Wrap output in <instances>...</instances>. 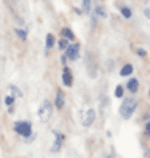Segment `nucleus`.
<instances>
[{
	"label": "nucleus",
	"instance_id": "1",
	"mask_svg": "<svg viewBox=\"0 0 150 158\" xmlns=\"http://www.w3.org/2000/svg\"><path fill=\"white\" fill-rule=\"evenodd\" d=\"M137 105H138V101L133 97H129L126 100H123V102L121 104L120 106V114L123 117V118H130V116L133 114V112L135 110Z\"/></svg>",
	"mask_w": 150,
	"mask_h": 158
},
{
	"label": "nucleus",
	"instance_id": "2",
	"mask_svg": "<svg viewBox=\"0 0 150 158\" xmlns=\"http://www.w3.org/2000/svg\"><path fill=\"white\" fill-rule=\"evenodd\" d=\"M14 129L17 134L23 135L25 138H28L31 133H32V125H31V122H28V121H17Z\"/></svg>",
	"mask_w": 150,
	"mask_h": 158
},
{
	"label": "nucleus",
	"instance_id": "3",
	"mask_svg": "<svg viewBox=\"0 0 150 158\" xmlns=\"http://www.w3.org/2000/svg\"><path fill=\"white\" fill-rule=\"evenodd\" d=\"M52 109H53L52 108V104L48 100H44L41 106L39 108V112H37V114H39V117H40L41 121H48L49 120L51 114H52Z\"/></svg>",
	"mask_w": 150,
	"mask_h": 158
},
{
	"label": "nucleus",
	"instance_id": "4",
	"mask_svg": "<svg viewBox=\"0 0 150 158\" xmlns=\"http://www.w3.org/2000/svg\"><path fill=\"white\" fill-rule=\"evenodd\" d=\"M78 55H80V44H70V45L67 48V59L69 60H77Z\"/></svg>",
	"mask_w": 150,
	"mask_h": 158
},
{
	"label": "nucleus",
	"instance_id": "5",
	"mask_svg": "<svg viewBox=\"0 0 150 158\" xmlns=\"http://www.w3.org/2000/svg\"><path fill=\"white\" fill-rule=\"evenodd\" d=\"M55 135H56V139H55L53 145H52V152L57 153V152H59L60 149H61V146H63L65 137H64V134L59 133V131H55Z\"/></svg>",
	"mask_w": 150,
	"mask_h": 158
},
{
	"label": "nucleus",
	"instance_id": "6",
	"mask_svg": "<svg viewBox=\"0 0 150 158\" xmlns=\"http://www.w3.org/2000/svg\"><path fill=\"white\" fill-rule=\"evenodd\" d=\"M63 82L65 86H72V82H73V76H72V72L68 67L64 68L63 71Z\"/></svg>",
	"mask_w": 150,
	"mask_h": 158
},
{
	"label": "nucleus",
	"instance_id": "7",
	"mask_svg": "<svg viewBox=\"0 0 150 158\" xmlns=\"http://www.w3.org/2000/svg\"><path fill=\"white\" fill-rule=\"evenodd\" d=\"M94 118H96V112H94V109H89V110L86 112V116H85V120H84L82 125L85 126V128H89V126L93 124Z\"/></svg>",
	"mask_w": 150,
	"mask_h": 158
},
{
	"label": "nucleus",
	"instance_id": "8",
	"mask_svg": "<svg viewBox=\"0 0 150 158\" xmlns=\"http://www.w3.org/2000/svg\"><path fill=\"white\" fill-rule=\"evenodd\" d=\"M64 93H63V90H57V94H56V100H55V105H56V108L57 109H61L64 106Z\"/></svg>",
	"mask_w": 150,
	"mask_h": 158
},
{
	"label": "nucleus",
	"instance_id": "9",
	"mask_svg": "<svg viewBox=\"0 0 150 158\" xmlns=\"http://www.w3.org/2000/svg\"><path fill=\"white\" fill-rule=\"evenodd\" d=\"M127 89H129L131 93H135V92L138 90V80H137V78H130V80L127 81Z\"/></svg>",
	"mask_w": 150,
	"mask_h": 158
},
{
	"label": "nucleus",
	"instance_id": "10",
	"mask_svg": "<svg viewBox=\"0 0 150 158\" xmlns=\"http://www.w3.org/2000/svg\"><path fill=\"white\" fill-rule=\"evenodd\" d=\"M131 72H133V65L126 64V65H123V68L120 71V74L122 77H126V76H129V74H131Z\"/></svg>",
	"mask_w": 150,
	"mask_h": 158
},
{
	"label": "nucleus",
	"instance_id": "11",
	"mask_svg": "<svg viewBox=\"0 0 150 158\" xmlns=\"http://www.w3.org/2000/svg\"><path fill=\"white\" fill-rule=\"evenodd\" d=\"M94 15L96 16H101V17H106L108 16L106 10H105L102 6H96L94 7Z\"/></svg>",
	"mask_w": 150,
	"mask_h": 158
},
{
	"label": "nucleus",
	"instance_id": "12",
	"mask_svg": "<svg viewBox=\"0 0 150 158\" xmlns=\"http://www.w3.org/2000/svg\"><path fill=\"white\" fill-rule=\"evenodd\" d=\"M61 33H63L64 39H67V40H74V33L72 32V29L64 28L63 31H61Z\"/></svg>",
	"mask_w": 150,
	"mask_h": 158
},
{
	"label": "nucleus",
	"instance_id": "13",
	"mask_svg": "<svg viewBox=\"0 0 150 158\" xmlns=\"http://www.w3.org/2000/svg\"><path fill=\"white\" fill-rule=\"evenodd\" d=\"M45 43H47V48H52V47H53V44H55V36H53V35L48 33Z\"/></svg>",
	"mask_w": 150,
	"mask_h": 158
},
{
	"label": "nucleus",
	"instance_id": "14",
	"mask_svg": "<svg viewBox=\"0 0 150 158\" xmlns=\"http://www.w3.org/2000/svg\"><path fill=\"white\" fill-rule=\"evenodd\" d=\"M10 89H11V92H12V94L11 96H14V97H23V93H21V90H19L15 86V85H10Z\"/></svg>",
	"mask_w": 150,
	"mask_h": 158
},
{
	"label": "nucleus",
	"instance_id": "15",
	"mask_svg": "<svg viewBox=\"0 0 150 158\" xmlns=\"http://www.w3.org/2000/svg\"><path fill=\"white\" fill-rule=\"evenodd\" d=\"M121 14L123 17H126V19H130L131 17V10L129 7H122L121 8Z\"/></svg>",
	"mask_w": 150,
	"mask_h": 158
},
{
	"label": "nucleus",
	"instance_id": "16",
	"mask_svg": "<svg viewBox=\"0 0 150 158\" xmlns=\"http://www.w3.org/2000/svg\"><path fill=\"white\" fill-rule=\"evenodd\" d=\"M15 32L17 35V37H20L21 40H27V32H25L24 29H20V28H16Z\"/></svg>",
	"mask_w": 150,
	"mask_h": 158
},
{
	"label": "nucleus",
	"instance_id": "17",
	"mask_svg": "<svg viewBox=\"0 0 150 158\" xmlns=\"http://www.w3.org/2000/svg\"><path fill=\"white\" fill-rule=\"evenodd\" d=\"M68 47H69V44H68L67 39H61V40L59 41V48H60L61 51H63V49H67Z\"/></svg>",
	"mask_w": 150,
	"mask_h": 158
},
{
	"label": "nucleus",
	"instance_id": "18",
	"mask_svg": "<svg viewBox=\"0 0 150 158\" xmlns=\"http://www.w3.org/2000/svg\"><path fill=\"white\" fill-rule=\"evenodd\" d=\"M82 11L85 12V14H89V11H90V2L89 0L82 2Z\"/></svg>",
	"mask_w": 150,
	"mask_h": 158
},
{
	"label": "nucleus",
	"instance_id": "19",
	"mask_svg": "<svg viewBox=\"0 0 150 158\" xmlns=\"http://www.w3.org/2000/svg\"><path fill=\"white\" fill-rule=\"evenodd\" d=\"M114 96H116L117 98H120V97H122V96H123V89H122L121 85H117L116 90H114Z\"/></svg>",
	"mask_w": 150,
	"mask_h": 158
},
{
	"label": "nucleus",
	"instance_id": "20",
	"mask_svg": "<svg viewBox=\"0 0 150 158\" xmlns=\"http://www.w3.org/2000/svg\"><path fill=\"white\" fill-rule=\"evenodd\" d=\"M4 102H6V105H8V106H12V104L15 102V97L14 96H7V97L4 98Z\"/></svg>",
	"mask_w": 150,
	"mask_h": 158
},
{
	"label": "nucleus",
	"instance_id": "21",
	"mask_svg": "<svg viewBox=\"0 0 150 158\" xmlns=\"http://www.w3.org/2000/svg\"><path fill=\"white\" fill-rule=\"evenodd\" d=\"M137 53H138L141 57H145V56L148 55V53H146V51H145L144 48H138V49H137Z\"/></svg>",
	"mask_w": 150,
	"mask_h": 158
},
{
	"label": "nucleus",
	"instance_id": "22",
	"mask_svg": "<svg viewBox=\"0 0 150 158\" xmlns=\"http://www.w3.org/2000/svg\"><path fill=\"white\" fill-rule=\"evenodd\" d=\"M144 14H145V16H146L148 19H150V8H145Z\"/></svg>",
	"mask_w": 150,
	"mask_h": 158
},
{
	"label": "nucleus",
	"instance_id": "23",
	"mask_svg": "<svg viewBox=\"0 0 150 158\" xmlns=\"http://www.w3.org/2000/svg\"><path fill=\"white\" fill-rule=\"evenodd\" d=\"M145 129H146V133L150 135V121H149L148 124H146V126H145Z\"/></svg>",
	"mask_w": 150,
	"mask_h": 158
},
{
	"label": "nucleus",
	"instance_id": "24",
	"mask_svg": "<svg viewBox=\"0 0 150 158\" xmlns=\"http://www.w3.org/2000/svg\"><path fill=\"white\" fill-rule=\"evenodd\" d=\"M61 63H63V65H65V63H67V56L65 55L61 56Z\"/></svg>",
	"mask_w": 150,
	"mask_h": 158
},
{
	"label": "nucleus",
	"instance_id": "25",
	"mask_svg": "<svg viewBox=\"0 0 150 158\" xmlns=\"http://www.w3.org/2000/svg\"><path fill=\"white\" fill-rule=\"evenodd\" d=\"M74 11H76V14H77V15H80V14H81V11L78 10V8H74Z\"/></svg>",
	"mask_w": 150,
	"mask_h": 158
},
{
	"label": "nucleus",
	"instance_id": "26",
	"mask_svg": "<svg viewBox=\"0 0 150 158\" xmlns=\"http://www.w3.org/2000/svg\"><path fill=\"white\" fill-rule=\"evenodd\" d=\"M106 158H113V157H112V156H108V157H106Z\"/></svg>",
	"mask_w": 150,
	"mask_h": 158
},
{
	"label": "nucleus",
	"instance_id": "27",
	"mask_svg": "<svg viewBox=\"0 0 150 158\" xmlns=\"http://www.w3.org/2000/svg\"><path fill=\"white\" fill-rule=\"evenodd\" d=\"M148 158H150V153H149V156H148Z\"/></svg>",
	"mask_w": 150,
	"mask_h": 158
},
{
	"label": "nucleus",
	"instance_id": "28",
	"mask_svg": "<svg viewBox=\"0 0 150 158\" xmlns=\"http://www.w3.org/2000/svg\"><path fill=\"white\" fill-rule=\"evenodd\" d=\"M149 94H150V90H149Z\"/></svg>",
	"mask_w": 150,
	"mask_h": 158
}]
</instances>
